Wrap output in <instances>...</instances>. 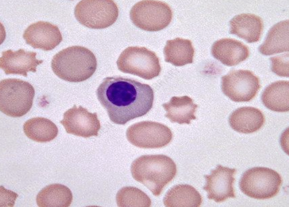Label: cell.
I'll use <instances>...</instances> for the list:
<instances>
[{"label":"cell","instance_id":"d6986e66","mask_svg":"<svg viewBox=\"0 0 289 207\" xmlns=\"http://www.w3.org/2000/svg\"><path fill=\"white\" fill-rule=\"evenodd\" d=\"M289 20L281 21L269 31L263 43L259 47L264 55H271L288 51Z\"/></svg>","mask_w":289,"mask_h":207},{"label":"cell","instance_id":"e0dca14e","mask_svg":"<svg viewBox=\"0 0 289 207\" xmlns=\"http://www.w3.org/2000/svg\"><path fill=\"white\" fill-rule=\"evenodd\" d=\"M230 33L244 39L247 43L257 42L262 34L263 24L258 16L251 13H241L230 21Z\"/></svg>","mask_w":289,"mask_h":207},{"label":"cell","instance_id":"ac0fdd59","mask_svg":"<svg viewBox=\"0 0 289 207\" xmlns=\"http://www.w3.org/2000/svg\"><path fill=\"white\" fill-rule=\"evenodd\" d=\"M162 107L167 112L165 116L172 122L189 125L196 119L198 106L188 96H173L169 102L163 104Z\"/></svg>","mask_w":289,"mask_h":207},{"label":"cell","instance_id":"8992f818","mask_svg":"<svg viewBox=\"0 0 289 207\" xmlns=\"http://www.w3.org/2000/svg\"><path fill=\"white\" fill-rule=\"evenodd\" d=\"M117 66L119 71L152 79L160 74L161 68L155 52L144 47H129L120 54Z\"/></svg>","mask_w":289,"mask_h":207},{"label":"cell","instance_id":"277c9868","mask_svg":"<svg viewBox=\"0 0 289 207\" xmlns=\"http://www.w3.org/2000/svg\"><path fill=\"white\" fill-rule=\"evenodd\" d=\"M35 95L28 82L16 78L4 79L0 82V109L6 115L19 117L31 109Z\"/></svg>","mask_w":289,"mask_h":207},{"label":"cell","instance_id":"ffe728a7","mask_svg":"<svg viewBox=\"0 0 289 207\" xmlns=\"http://www.w3.org/2000/svg\"><path fill=\"white\" fill-rule=\"evenodd\" d=\"M261 100L269 109L278 112L289 111V81L278 80L269 85L263 91Z\"/></svg>","mask_w":289,"mask_h":207},{"label":"cell","instance_id":"cb8c5ba5","mask_svg":"<svg viewBox=\"0 0 289 207\" xmlns=\"http://www.w3.org/2000/svg\"><path fill=\"white\" fill-rule=\"evenodd\" d=\"M23 131L30 139L38 142H47L53 140L58 130L56 125L44 117H34L26 121Z\"/></svg>","mask_w":289,"mask_h":207},{"label":"cell","instance_id":"8fae6325","mask_svg":"<svg viewBox=\"0 0 289 207\" xmlns=\"http://www.w3.org/2000/svg\"><path fill=\"white\" fill-rule=\"evenodd\" d=\"M60 123L67 133L85 138L97 136L100 128L97 114L90 113L80 106L74 105L66 111Z\"/></svg>","mask_w":289,"mask_h":207},{"label":"cell","instance_id":"9c48e42d","mask_svg":"<svg viewBox=\"0 0 289 207\" xmlns=\"http://www.w3.org/2000/svg\"><path fill=\"white\" fill-rule=\"evenodd\" d=\"M126 136L128 141L137 147L155 149L168 144L173 134L169 128L162 123L143 121L130 126L127 130Z\"/></svg>","mask_w":289,"mask_h":207},{"label":"cell","instance_id":"44dd1931","mask_svg":"<svg viewBox=\"0 0 289 207\" xmlns=\"http://www.w3.org/2000/svg\"><path fill=\"white\" fill-rule=\"evenodd\" d=\"M163 203L168 207H199L202 198L198 191L189 184H178L166 193Z\"/></svg>","mask_w":289,"mask_h":207},{"label":"cell","instance_id":"5bb4252c","mask_svg":"<svg viewBox=\"0 0 289 207\" xmlns=\"http://www.w3.org/2000/svg\"><path fill=\"white\" fill-rule=\"evenodd\" d=\"M0 58V67L6 74H19L27 76L28 72H36V67L43 62L36 58V53L23 49L17 51H3Z\"/></svg>","mask_w":289,"mask_h":207},{"label":"cell","instance_id":"6da1fadb","mask_svg":"<svg viewBox=\"0 0 289 207\" xmlns=\"http://www.w3.org/2000/svg\"><path fill=\"white\" fill-rule=\"evenodd\" d=\"M96 95L110 120L118 125L144 115L154 101V92L149 85L120 76L104 78Z\"/></svg>","mask_w":289,"mask_h":207},{"label":"cell","instance_id":"5b68a950","mask_svg":"<svg viewBox=\"0 0 289 207\" xmlns=\"http://www.w3.org/2000/svg\"><path fill=\"white\" fill-rule=\"evenodd\" d=\"M282 183L280 175L266 167H254L242 175L239 187L247 196L257 199L274 197L279 193Z\"/></svg>","mask_w":289,"mask_h":207},{"label":"cell","instance_id":"9a60e30c","mask_svg":"<svg viewBox=\"0 0 289 207\" xmlns=\"http://www.w3.org/2000/svg\"><path fill=\"white\" fill-rule=\"evenodd\" d=\"M211 53L215 58L229 67L245 60L250 55L247 46L240 41L229 38L215 42L212 46Z\"/></svg>","mask_w":289,"mask_h":207},{"label":"cell","instance_id":"484cf974","mask_svg":"<svg viewBox=\"0 0 289 207\" xmlns=\"http://www.w3.org/2000/svg\"><path fill=\"white\" fill-rule=\"evenodd\" d=\"M272 71L277 75L288 77V53L270 58Z\"/></svg>","mask_w":289,"mask_h":207},{"label":"cell","instance_id":"ba28073f","mask_svg":"<svg viewBox=\"0 0 289 207\" xmlns=\"http://www.w3.org/2000/svg\"><path fill=\"white\" fill-rule=\"evenodd\" d=\"M172 15L169 5L159 1L138 2L130 12L133 23L137 27L148 31H157L165 28L170 24Z\"/></svg>","mask_w":289,"mask_h":207},{"label":"cell","instance_id":"d4e9b609","mask_svg":"<svg viewBox=\"0 0 289 207\" xmlns=\"http://www.w3.org/2000/svg\"><path fill=\"white\" fill-rule=\"evenodd\" d=\"M117 205L120 207L150 206L151 201L148 195L140 189L133 187H125L116 195Z\"/></svg>","mask_w":289,"mask_h":207},{"label":"cell","instance_id":"4fadbf2b","mask_svg":"<svg viewBox=\"0 0 289 207\" xmlns=\"http://www.w3.org/2000/svg\"><path fill=\"white\" fill-rule=\"evenodd\" d=\"M23 38L33 48L44 51L53 49L63 39L57 26L44 21H38L29 26L24 32Z\"/></svg>","mask_w":289,"mask_h":207},{"label":"cell","instance_id":"7a4b0ae2","mask_svg":"<svg viewBox=\"0 0 289 207\" xmlns=\"http://www.w3.org/2000/svg\"><path fill=\"white\" fill-rule=\"evenodd\" d=\"M131 172L135 180L158 196L175 177L177 168L174 161L166 155H143L133 161Z\"/></svg>","mask_w":289,"mask_h":207},{"label":"cell","instance_id":"2e32d148","mask_svg":"<svg viewBox=\"0 0 289 207\" xmlns=\"http://www.w3.org/2000/svg\"><path fill=\"white\" fill-rule=\"evenodd\" d=\"M229 121L235 131L244 134L256 132L265 122V117L259 109L252 107H240L230 115Z\"/></svg>","mask_w":289,"mask_h":207},{"label":"cell","instance_id":"3957f363","mask_svg":"<svg viewBox=\"0 0 289 207\" xmlns=\"http://www.w3.org/2000/svg\"><path fill=\"white\" fill-rule=\"evenodd\" d=\"M51 68L60 78L78 82L89 78L97 68V60L88 48L74 46L57 53L52 58Z\"/></svg>","mask_w":289,"mask_h":207},{"label":"cell","instance_id":"603a6c76","mask_svg":"<svg viewBox=\"0 0 289 207\" xmlns=\"http://www.w3.org/2000/svg\"><path fill=\"white\" fill-rule=\"evenodd\" d=\"M73 200L71 190L66 186L55 183L44 188L36 196L39 207H68Z\"/></svg>","mask_w":289,"mask_h":207},{"label":"cell","instance_id":"52a82bcc","mask_svg":"<svg viewBox=\"0 0 289 207\" xmlns=\"http://www.w3.org/2000/svg\"><path fill=\"white\" fill-rule=\"evenodd\" d=\"M74 15L82 25L100 29L107 28L116 22L118 9L112 0H83L76 5Z\"/></svg>","mask_w":289,"mask_h":207},{"label":"cell","instance_id":"30bf717a","mask_svg":"<svg viewBox=\"0 0 289 207\" xmlns=\"http://www.w3.org/2000/svg\"><path fill=\"white\" fill-rule=\"evenodd\" d=\"M260 87L259 78L250 70H233L221 77L223 93L235 102L251 101Z\"/></svg>","mask_w":289,"mask_h":207},{"label":"cell","instance_id":"7402d4cb","mask_svg":"<svg viewBox=\"0 0 289 207\" xmlns=\"http://www.w3.org/2000/svg\"><path fill=\"white\" fill-rule=\"evenodd\" d=\"M163 54L166 62L180 67L193 62L194 49L191 40L177 37L167 41Z\"/></svg>","mask_w":289,"mask_h":207},{"label":"cell","instance_id":"7c38bea8","mask_svg":"<svg viewBox=\"0 0 289 207\" xmlns=\"http://www.w3.org/2000/svg\"><path fill=\"white\" fill-rule=\"evenodd\" d=\"M236 169L218 165L210 175H204L206 184L203 187L209 199L222 202L229 198L236 197L233 187Z\"/></svg>","mask_w":289,"mask_h":207}]
</instances>
